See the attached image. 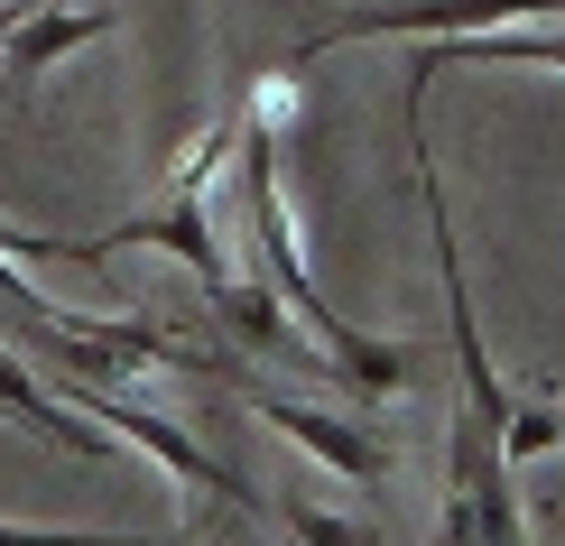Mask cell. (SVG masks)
I'll list each match as a JSON object with an SVG mask.
<instances>
[{"mask_svg":"<svg viewBox=\"0 0 565 546\" xmlns=\"http://www.w3.org/2000/svg\"><path fill=\"white\" fill-rule=\"evenodd\" d=\"M232 158H242V204H250V242H260V269L269 288L288 297L297 334L316 343V362L343 379V389L362 398H398L427 379V343H390V334H362V324H343L334 306L316 297V278H306V250H297V213L288 195H278V130L242 121V139H232Z\"/></svg>","mask_w":565,"mask_h":546,"instance_id":"6da1fadb","label":"cell"},{"mask_svg":"<svg viewBox=\"0 0 565 546\" xmlns=\"http://www.w3.org/2000/svg\"><path fill=\"white\" fill-rule=\"evenodd\" d=\"M19 362L56 371V389H130L139 371H223L214 352H195L177 324L149 315H65L46 297H19Z\"/></svg>","mask_w":565,"mask_h":546,"instance_id":"7a4b0ae2","label":"cell"},{"mask_svg":"<svg viewBox=\"0 0 565 546\" xmlns=\"http://www.w3.org/2000/svg\"><path fill=\"white\" fill-rule=\"evenodd\" d=\"M520 19H565V0H352L297 38V65L362 38H473V29H520Z\"/></svg>","mask_w":565,"mask_h":546,"instance_id":"3957f363","label":"cell"},{"mask_svg":"<svg viewBox=\"0 0 565 546\" xmlns=\"http://www.w3.org/2000/svg\"><path fill=\"white\" fill-rule=\"evenodd\" d=\"M65 398H75V408H93V417H103V426H111L121 445H139V454H149L158 472H168L177 491H195V501H232V510H250V501H260V491H250V482H242L232 463H214V454H204V445L185 436L177 417L139 408L130 389H65Z\"/></svg>","mask_w":565,"mask_h":546,"instance_id":"277c9868","label":"cell"},{"mask_svg":"<svg viewBox=\"0 0 565 546\" xmlns=\"http://www.w3.org/2000/svg\"><path fill=\"white\" fill-rule=\"evenodd\" d=\"M250 417L269 426V436H288L297 454H316L324 472H343L352 491H381V482H398V445H381V436H362V426H343V417H324V408H306V398H278V389H232Z\"/></svg>","mask_w":565,"mask_h":546,"instance_id":"5b68a950","label":"cell"},{"mask_svg":"<svg viewBox=\"0 0 565 546\" xmlns=\"http://www.w3.org/2000/svg\"><path fill=\"white\" fill-rule=\"evenodd\" d=\"M0 417H10V426H29L38 445H56L65 463H111V454H121V436H111V426L93 417V408L56 398V389L38 379V362H19L10 343H0Z\"/></svg>","mask_w":565,"mask_h":546,"instance_id":"8992f818","label":"cell"},{"mask_svg":"<svg viewBox=\"0 0 565 546\" xmlns=\"http://www.w3.org/2000/svg\"><path fill=\"white\" fill-rule=\"evenodd\" d=\"M455 65H537V75H565V29L556 19H520V29H473V38H427L408 65V93L398 103H427L436 75Z\"/></svg>","mask_w":565,"mask_h":546,"instance_id":"52a82bcc","label":"cell"},{"mask_svg":"<svg viewBox=\"0 0 565 546\" xmlns=\"http://www.w3.org/2000/svg\"><path fill=\"white\" fill-rule=\"evenodd\" d=\"M121 29V10H65V0H29V19L10 29V56H0V75H19V103L56 75L65 56H84L93 38Z\"/></svg>","mask_w":565,"mask_h":546,"instance_id":"ba28073f","label":"cell"},{"mask_svg":"<svg viewBox=\"0 0 565 546\" xmlns=\"http://www.w3.org/2000/svg\"><path fill=\"white\" fill-rule=\"evenodd\" d=\"M204 306H214V324H223V334L242 343V352H260V362L297 343V315H288V297H278V288H260V278H232V288H214Z\"/></svg>","mask_w":565,"mask_h":546,"instance_id":"9c48e42d","label":"cell"},{"mask_svg":"<svg viewBox=\"0 0 565 546\" xmlns=\"http://www.w3.org/2000/svg\"><path fill=\"white\" fill-rule=\"evenodd\" d=\"M501 445H510V463H537V454H547V445H565V417L547 408V398L510 389V426H501Z\"/></svg>","mask_w":565,"mask_h":546,"instance_id":"30bf717a","label":"cell"},{"mask_svg":"<svg viewBox=\"0 0 565 546\" xmlns=\"http://www.w3.org/2000/svg\"><path fill=\"white\" fill-rule=\"evenodd\" d=\"M278 518L297 528V546H381L362 528V518H343V510H316V501H278Z\"/></svg>","mask_w":565,"mask_h":546,"instance_id":"8fae6325","label":"cell"},{"mask_svg":"<svg viewBox=\"0 0 565 546\" xmlns=\"http://www.w3.org/2000/svg\"><path fill=\"white\" fill-rule=\"evenodd\" d=\"M0 546H149L130 528H19V518H0Z\"/></svg>","mask_w":565,"mask_h":546,"instance_id":"7c38bea8","label":"cell"},{"mask_svg":"<svg viewBox=\"0 0 565 546\" xmlns=\"http://www.w3.org/2000/svg\"><path fill=\"white\" fill-rule=\"evenodd\" d=\"M242 121L288 130V121H297V75H260V84H250V103H242Z\"/></svg>","mask_w":565,"mask_h":546,"instance_id":"4fadbf2b","label":"cell"},{"mask_svg":"<svg viewBox=\"0 0 565 546\" xmlns=\"http://www.w3.org/2000/svg\"><path fill=\"white\" fill-rule=\"evenodd\" d=\"M19 297H38L29 278H19V259H10V242H0V306H19Z\"/></svg>","mask_w":565,"mask_h":546,"instance_id":"5bb4252c","label":"cell"},{"mask_svg":"<svg viewBox=\"0 0 565 546\" xmlns=\"http://www.w3.org/2000/svg\"><path fill=\"white\" fill-rule=\"evenodd\" d=\"M19 19H29V0H0V56H10V29H19ZM0 84H10V75H0Z\"/></svg>","mask_w":565,"mask_h":546,"instance_id":"9a60e30c","label":"cell"}]
</instances>
